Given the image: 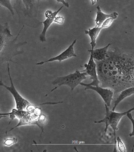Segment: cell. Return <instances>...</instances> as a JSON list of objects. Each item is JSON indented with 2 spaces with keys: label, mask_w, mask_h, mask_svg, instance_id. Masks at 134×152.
<instances>
[{
  "label": "cell",
  "mask_w": 134,
  "mask_h": 152,
  "mask_svg": "<svg viewBox=\"0 0 134 152\" xmlns=\"http://www.w3.org/2000/svg\"><path fill=\"white\" fill-rule=\"evenodd\" d=\"M94 62L101 87L112 89L114 94H116L134 86L133 56L115 49L108 50L104 60Z\"/></svg>",
  "instance_id": "6da1fadb"
},
{
  "label": "cell",
  "mask_w": 134,
  "mask_h": 152,
  "mask_svg": "<svg viewBox=\"0 0 134 152\" xmlns=\"http://www.w3.org/2000/svg\"><path fill=\"white\" fill-rule=\"evenodd\" d=\"M23 27L24 26L21 28L18 35L14 37L11 34L8 23L0 24V66L5 62L9 61L17 64L13 61V58L23 54L24 50L21 49V47L27 43L26 41L17 43L18 37Z\"/></svg>",
  "instance_id": "7a4b0ae2"
},
{
  "label": "cell",
  "mask_w": 134,
  "mask_h": 152,
  "mask_svg": "<svg viewBox=\"0 0 134 152\" xmlns=\"http://www.w3.org/2000/svg\"><path fill=\"white\" fill-rule=\"evenodd\" d=\"M87 73L86 72H80L79 70H76L74 73H71L68 75L65 76V77H57L55 80L52 81V84L53 85H57V86L51 90V91L49 92L48 94H47L45 96H47L50 93L53 92L55 90L57 89L58 87L63 85L68 86L71 87V92L73 91V90L76 88V87L80 84V83L82 82V80L86 79V76H87Z\"/></svg>",
  "instance_id": "3957f363"
},
{
  "label": "cell",
  "mask_w": 134,
  "mask_h": 152,
  "mask_svg": "<svg viewBox=\"0 0 134 152\" xmlns=\"http://www.w3.org/2000/svg\"><path fill=\"white\" fill-rule=\"evenodd\" d=\"M106 107V116L104 119H102L100 121H94V123L99 124V123H105L106 124V128L104 129V134H106L108 131V126H111V128L114 130V143L115 145L116 144V130L118 129L117 128V126L118 125L119 121L123 118L126 115L127 112H132L134 110V108L133 107L132 108H131L129 110L125 112H116L115 111H110L109 109V107L105 104ZM115 150V148H114Z\"/></svg>",
  "instance_id": "277c9868"
},
{
  "label": "cell",
  "mask_w": 134,
  "mask_h": 152,
  "mask_svg": "<svg viewBox=\"0 0 134 152\" xmlns=\"http://www.w3.org/2000/svg\"><path fill=\"white\" fill-rule=\"evenodd\" d=\"M7 72H8V75H9V77L10 79L11 86H6L5 84L3 83L1 80H0V86L5 87V88L8 90V91H9L11 93H12L13 96L14 97V98H15L17 110H24L26 109L27 106L31 104V103L28 100L25 99L23 97H22L18 93V92L17 91V90L15 89V86H14L13 83V80H12V77H11V75H10L9 65V63H8V62H7Z\"/></svg>",
  "instance_id": "5b68a950"
},
{
  "label": "cell",
  "mask_w": 134,
  "mask_h": 152,
  "mask_svg": "<svg viewBox=\"0 0 134 152\" xmlns=\"http://www.w3.org/2000/svg\"><path fill=\"white\" fill-rule=\"evenodd\" d=\"M84 66L85 67L86 70L83 72H86L87 73V75L90 76V77L92 80V82L89 84H85L81 82L80 84L81 86H99L100 82L98 78V75H97V72H96V64L95 63L94 58L92 57V55L90 54V59H89L88 63L84 64Z\"/></svg>",
  "instance_id": "8992f818"
},
{
  "label": "cell",
  "mask_w": 134,
  "mask_h": 152,
  "mask_svg": "<svg viewBox=\"0 0 134 152\" xmlns=\"http://www.w3.org/2000/svg\"><path fill=\"white\" fill-rule=\"evenodd\" d=\"M85 91L88 89L93 90V91L98 92L100 96L104 100L105 104L108 107H110L111 106V102L113 100V96H114V91L112 89L108 88H103L100 86H85Z\"/></svg>",
  "instance_id": "52a82bcc"
},
{
  "label": "cell",
  "mask_w": 134,
  "mask_h": 152,
  "mask_svg": "<svg viewBox=\"0 0 134 152\" xmlns=\"http://www.w3.org/2000/svg\"><path fill=\"white\" fill-rule=\"evenodd\" d=\"M76 43V39H75V40H74V41L72 42V43L71 45L68 47V49H66L65 51H63L59 55H58L57 57H55L53 58H50L49 60L42 61L41 63H38L36 64V65H42V64L49 63V62H52L55 61H58V62H60H60H62L63 61L66 60V59H68L69 58H71L72 57H76L77 56L76 54H75L74 51V45Z\"/></svg>",
  "instance_id": "ba28073f"
},
{
  "label": "cell",
  "mask_w": 134,
  "mask_h": 152,
  "mask_svg": "<svg viewBox=\"0 0 134 152\" xmlns=\"http://www.w3.org/2000/svg\"><path fill=\"white\" fill-rule=\"evenodd\" d=\"M39 0H16V5H19L23 8V11L27 15H31L33 13V11Z\"/></svg>",
  "instance_id": "9c48e42d"
},
{
  "label": "cell",
  "mask_w": 134,
  "mask_h": 152,
  "mask_svg": "<svg viewBox=\"0 0 134 152\" xmlns=\"http://www.w3.org/2000/svg\"><path fill=\"white\" fill-rule=\"evenodd\" d=\"M63 6H61L60 8L57 12H55L52 13V15L51 16L48 17V18H47L46 20H44L43 22H42V23L44 25V27H43V31L39 35V41L42 43H44V42H46L47 41V39H46V32L47 29H48V28L50 27V25H51L52 23H53V21H54V19L55 18V17L57 15V14L58 13V12H60L61 10L63 9Z\"/></svg>",
  "instance_id": "30bf717a"
},
{
  "label": "cell",
  "mask_w": 134,
  "mask_h": 152,
  "mask_svg": "<svg viewBox=\"0 0 134 152\" xmlns=\"http://www.w3.org/2000/svg\"><path fill=\"white\" fill-rule=\"evenodd\" d=\"M111 45V43H109L108 45L105 46L104 47L100 48V49H91L88 50V51L90 53V54L92 55L94 61H100L105 59L106 57L108 50L109 47Z\"/></svg>",
  "instance_id": "8fae6325"
},
{
  "label": "cell",
  "mask_w": 134,
  "mask_h": 152,
  "mask_svg": "<svg viewBox=\"0 0 134 152\" xmlns=\"http://www.w3.org/2000/svg\"><path fill=\"white\" fill-rule=\"evenodd\" d=\"M118 13L117 12H114L110 14H105L102 12L100 6L97 7V12H96V18L95 19V23L97 27H100L102 24L107 19L110 18H113V17H116L118 18Z\"/></svg>",
  "instance_id": "7c38bea8"
},
{
  "label": "cell",
  "mask_w": 134,
  "mask_h": 152,
  "mask_svg": "<svg viewBox=\"0 0 134 152\" xmlns=\"http://www.w3.org/2000/svg\"><path fill=\"white\" fill-rule=\"evenodd\" d=\"M104 29L102 26L97 27L96 26L93 28H90L88 30H85L84 33L86 35H88L90 37V45L92 46V49H94V47H96V39L98 36L101 30Z\"/></svg>",
  "instance_id": "4fadbf2b"
},
{
  "label": "cell",
  "mask_w": 134,
  "mask_h": 152,
  "mask_svg": "<svg viewBox=\"0 0 134 152\" xmlns=\"http://www.w3.org/2000/svg\"><path fill=\"white\" fill-rule=\"evenodd\" d=\"M134 93V86H132L130 88H128L121 91V94H119V96L117 98V99L114 101V106L112 108V111H115V109L119 104V103L127 96H130Z\"/></svg>",
  "instance_id": "5bb4252c"
},
{
  "label": "cell",
  "mask_w": 134,
  "mask_h": 152,
  "mask_svg": "<svg viewBox=\"0 0 134 152\" xmlns=\"http://www.w3.org/2000/svg\"><path fill=\"white\" fill-rule=\"evenodd\" d=\"M6 7L7 10H9L11 13H12V15H14V12L13 10V6L12 4H11V0H0V7Z\"/></svg>",
  "instance_id": "9a60e30c"
},
{
  "label": "cell",
  "mask_w": 134,
  "mask_h": 152,
  "mask_svg": "<svg viewBox=\"0 0 134 152\" xmlns=\"http://www.w3.org/2000/svg\"><path fill=\"white\" fill-rule=\"evenodd\" d=\"M116 142H118V146L119 151L121 152H125L126 150H125V147L124 145V143H123L121 138L119 137H116Z\"/></svg>",
  "instance_id": "2e32d148"
},
{
  "label": "cell",
  "mask_w": 134,
  "mask_h": 152,
  "mask_svg": "<svg viewBox=\"0 0 134 152\" xmlns=\"http://www.w3.org/2000/svg\"><path fill=\"white\" fill-rule=\"evenodd\" d=\"M16 143H17V139L15 137H13V138H9V139L5 140L4 142V144L5 146L9 147V146L15 144Z\"/></svg>",
  "instance_id": "e0dca14e"
},
{
  "label": "cell",
  "mask_w": 134,
  "mask_h": 152,
  "mask_svg": "<svg viewBox=\"0 0 134 152\" xmlns=\"http://www.w3.org/2000/svg\"><path fill=\"white\" fill-rule=\"evenodd\" d=\"M64 20H65V18H63V17L61 16H58L55 17V18L54 19V21L53 22H55V23H58V24H63V22H64Z\"/></svg>",
  "instance_id": "ac0fdd59"
},
{
  "label": "cell",
  "mask_w": 134,
  "mask_h": 152,
  "mask_svg": "<svg viewBox=\"0 0 134 152\" xmlns=\"http://www.w3.org/2000/svg\"><path fill=\"white\" fill-rule=\"evenodd\" d=\"M126 115H127V116L129 118V119H130L131 120V121H132V133L131 134H130V136H133V135H134V132H133V130H134V128H133V124H134V120H133V117H132V114H131V112H127V113L126 114Z\"/></svg>",
  "instance_id": "d6986e66"
},
{
  "label": "cell",
  "mask_w": 134,
  "mask_h": 152,
  "mask_svg": "<svg viewBox=\"0 0 134 152\" xmlns=\"http://www.w3.org/2000/svg\"><path fill=\"white\" fill-rule=\"evenodd\" d=\"M57 3H62V4L65 5V6H66V7H69V4L67 3L65 0H57Z\"/></svg>",
  "instance_id": "ffe728a7"
},
{
  "label": "cell",
  "mask_w": 134,
  "mask_h": 152,
  "mask_svg": "<svg viewBox=\"0 0 134 152\" xmlns=\"http://www.w3.org/2000/svg\"><path fill=\"white\" fill-rule=\"evenodd\" d=\"M10 114H12V112H9V113H0V119H1L2 118H5L7 116H10Z\"/></svg>",
  "instance_id": "44dd1931"
},
{
  "label": "cell",
  "mask_w": 134,
  "mask_h": 152,
  "mask_svg": "<svg viewBox=\"0 0 134 152\" xmlns=\"http://www.w3.org/2000/svg\"><path fill=\"white\" fill-rule=\"evenodd\" d=\"M52 12H51V11H49V10H47V12H45V13H44V15H45L46 18H48V17L51 16L52 15Z\"/></svg>",
  "instance_id": "7402d4cb"
},
{
  "label": "cell",
  "mask_w": 134,
  "mask_h": 152,
  "mask_svg": "<svg viewBox=\"0 0 134 152\" xmlns=\"http://www.w3.org/2000/svg\"><path fill=\"white\" fill-rule=\"evenodd\" d=\"M91 1H92V5H93L97 2V0H91Z\"/></svg>",
  "instance_id": "603a6c76"
}]
</instances>
